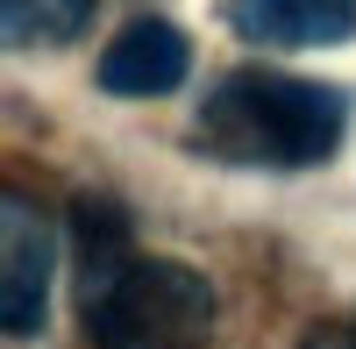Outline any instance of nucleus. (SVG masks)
<instances>
[{"mask_svg":"<svg viewBox=\"0 0 356 349\" xmlns=\"http://www.w3.org/2000/svg\"><path fill=\"white\" fill-rule=\"evenodd\" d=\"M228 29L257 50H321L356 36L349 0H228Z\"/></svg>","mask_w":356,"mask_h":349,"instance_id":"5","label":"nucleus"},{"mask_svg":"<svg viewBox=\"0 0 356 349\" xmlns=\"http://www.w3.org/2000/svg\"><path fill=\"white\" fill-rule=\"evenodd\" d=\"M50 264H57V243H50V221L29 193L0 200V328L15 342H29L43 328V300H50Z\"/></svg>","mask_w":356,"mask_h":349,"instance_id":"3","label":"nucleus"},{"mask_svg":"<svg viewBox=\"0 0 356 349\" xmlns=\"http://www.w3.org/2000/svg\"><path fill=\"white\" fill-rule=\"evenodd\" d=\"M186 72H193L186 29H171L157 15L129 22L122 36L100 50V93H114V100H164V93L186 86Z\"/></svg>","mask_w":356,"mask_h":349,"instance_id":"4","label":"nucleus"},{"mask_svg":"<svg viewBox=\"0 0 356 349\" xmlns=\"http://www.w3.org/2000/svg\"><path fill=\"white\" fill-rule=\"evenodd\" d=\"M136 257L129 243V214H122V200H107V193H86L72 200V264H79V307L107 293L114 278H122V264Z\"/></svg>","mask_w":356,"mask_h":349,"instance_id":"6","label":"nucleus"},{"mask_svg":"<svg viewBox=\"0 0 356 349\" xmlns=\"http://www.w3.org/2000/svg\"><path fill=\"white\" fill-rule=\"evenodd\" d=\"M307 349H356V335H349V328H314Z\"/></svg>","mask_w":356,"mask_h":349,"instance_id":"8","label":"nucleus"},{"mask_svg":"<svg viewBox=\"0 0 356 349\" xmlns=\"http://www.w3.org/2000/svg\"><path fill=\"white\" fill-rule=\"evenodd\" d=\"M349 129V93L321 79L292 72H228L214 93L200 100L193 150L221 164H264V171H307L321 157H335V143Z\"/></svg>","mask_w":356,"mask_h":349,"instance_id":"1","label":"nucleus"},{"mask_svg":"<svg viewBox=\"0 0 356 349\" xmlns=\"http://www.w3.org/2000/svg\"><path fill=\"white\" fill-rule=\"evenodd\" d=\"M349 8H356V0H349Z\"/></svg>","mask_w":356,"mask_h":349,"instance_id":"9","label":"nucleus"},{"mask_svg":"<svg viewBox=\"0 0 356 349\" xmlns=\"http://www.w3.org/2000/svg\"><path fill=\"white\" fill-rule=\"evenodd\" d=\"M93 349H207L214 335V285L178 257H129L122 278L79 307Z\"/></svg>","mask_w":356,"mask_h":349,"instance_id":"2","label":"nucleus"},{"mask_svg":"<svg viewBox=\"0 0 356 349\" xmlns=\"http://www.w3.org/2000/svg\"><path fill=\"white\" fill-rule=\"evenodd\" d=\"M93 8L100 0H0V29L15 50H50V43H72L93 22Z\"/></svg>","mask_w":356,"mask_h":349,"instance_id":"7","label":"nucleus"}]
</instances>
